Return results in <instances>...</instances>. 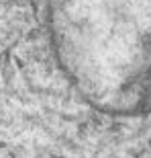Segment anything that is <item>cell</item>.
<instances>
[{"instance_id":"cell-1","label":"cell","mask_w":151,"mask_h":158,"mask_svg":"<svg viewBox=\"0 0 151 158\" xmlns=\"http://www.w3.org/2000/svg\"><path fill=\"white\" fill-rule=\"evenodd\" d=\"M51 35L59 64L86 101L112 115L151 113V2L64 4Z\"/></svg>"}]
</instances>
